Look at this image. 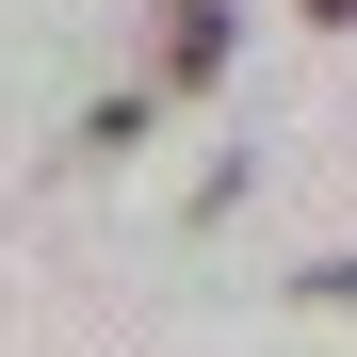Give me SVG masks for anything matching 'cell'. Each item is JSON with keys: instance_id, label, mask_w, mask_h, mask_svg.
Returning a JSON list of instances; mask_svg holds the SVG:
<instances>
[{"instance_id": "cell-2", "label": "cell", "mask_w": 357, "mask_h": 357, "mask_svg": "<svg viewBox=\"0 0 357 357\" xmlns=\"http://www.w3.org/2000/svg\"><path fill=\"white\" fill-rule=\"evenodd\" d=\"M309 17H325V33H341V17H357V0H309Z\"/></svg>"}, {"instance_id": "cell-1", "label": "cell", "mask_w": 357, "mask_h": 357, "mask_svg": "<svg viewBox=\"0 0 357 357\" xmlns=\"http://www.w3.org/2000/svg\"><path fill=\"white\" fill-rule=\"evenodd\" d=\"M227 66V0H162V82H211Z\"/></svg>"}]
</instances>
